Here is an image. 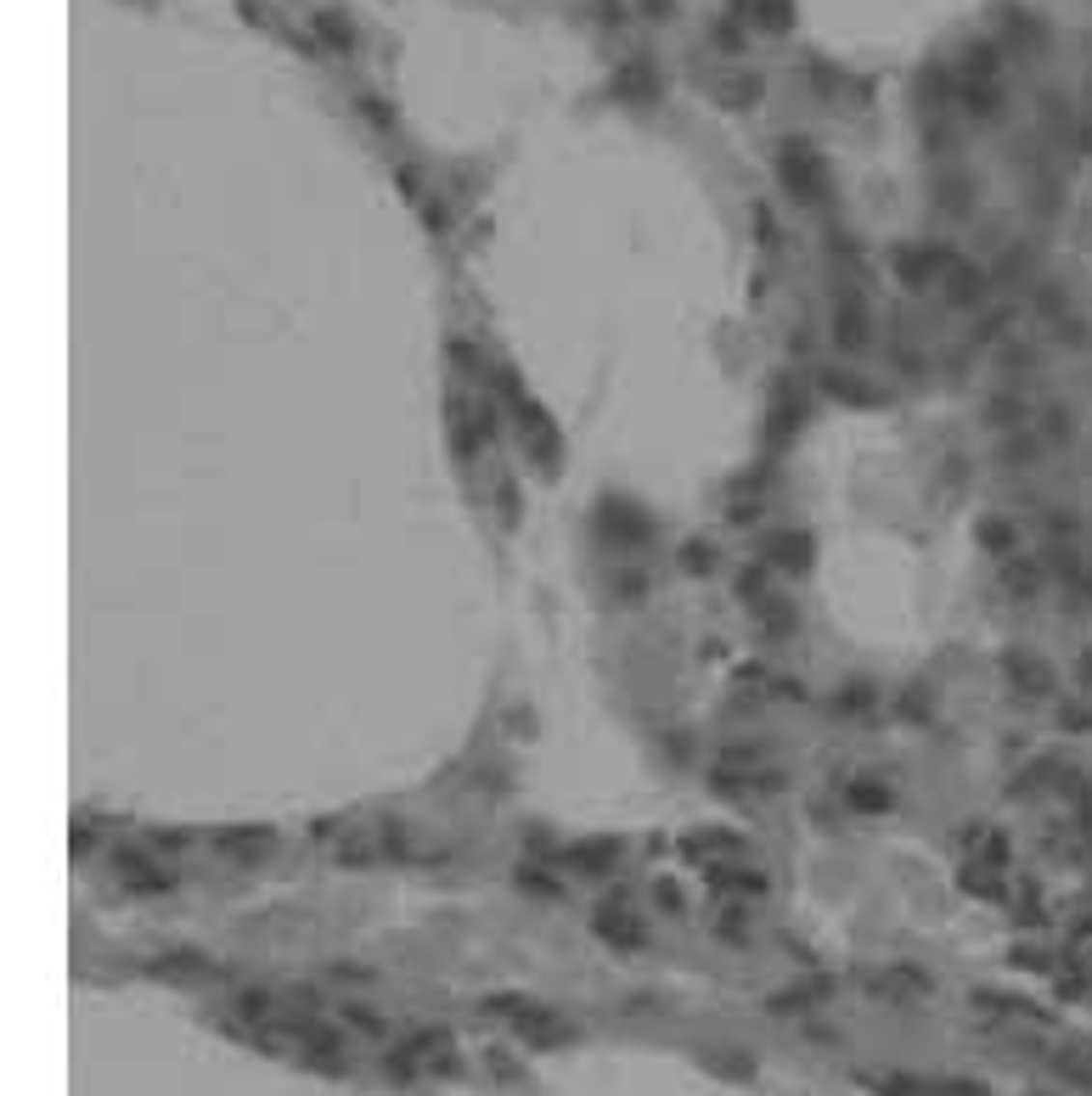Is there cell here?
Segmentation results:
<instances>
[{"label": "cell", "instance_id": "1", "mask_svg": "<svg viewBox=\"0 0 1092 1096\" xmlns=\"http://www.w3.org/2000/svg\"><path fill=\"white\" fill-rule=\"evenodd\" d=\"M1076 433V417L1070 405H1036V417L1020 422L1008 439H1002V467H1036L1053 451H1064V439Z\"/></svg>", "mask_w": 1092, "mask_h": 1096}, {"label": "cell", "instance_id": "2", "mask_svg": "<svg viewBox=\"0 0 1092 1096\" xmlns=\"http://www.w3.org/2000/svg\"><path fill=\"white\" fill-rule=\"evenodd\" d=\"M496 388H501V399H507V411H513V422H518V433H524V451L535 455V467L541 473H558V451H563V439H558V427H552V417L535 405V394L513 371H496Z\"/></svg>", "mask_w": 1092, "mask_h": 1096}, {"label": "cell", "instance_id": "3", "mask_svg": "<svg viewBox=\"0 0 1092 1096\" xmlns=\"http://www.w3.org/2000/svg\"><path fill=\"white\" fill-rule=\"evenodd\" d=\"M777 169H783V186H789L799 203H817V197H823L827 169H823V158H817V147H811V141H783Z\"/></svg>", "mask_w": 1092, "mask_h": 1096}, {"label": "cell", "instance_id": "4", "mask_svg": "<svg viewBox=\"0 0 1092 1096\" xmlns=\"http://www.w3.org/2000/svg\"><path fill=\"white\" fill-rule=\"evenodd\" d=\"M602 534H608V546H620V551H630V546H642V540H654V517L642 512V507H630V501H602Z\"/></svg>", "mask_w": 1092, "mask_h": 1096}, {"label": "cell", "instance_id": "5", "mask_svg": "<svg viewBox=\"0 0 1092 1096\" xmlns=\"http://www.w3.org/2000/svg\"><path fill=\"white\" fill-rule=\"evenodd\" d=\"M895 276H901L907 288H935V282L952 276V254H946V248H901V254H895Z\"/></svg>", "mask_w": 1092, "mask_h": 1096}, {"label": "cell", "instance_id": "6", "mask_svg": "<svg viewBox=\"0 0 1092 1096\" xmlns=\"http://www.w3.org/2000/svg\"><path fill=\"white\" fill-rule=\"evenodd\" d=\"M833 343L839 349H861L867 343V304H861L856 288L833 298Z\"/></svg>", "mask_w": 1092, "mask_h": 1096}, {"label": "cell", "instance_id": "7", "mask_svg": "<svg viewBox=\"0 0 1092 1096\" xmlns=\"http://www.w3.org/2000/svg\"><path fill=\"white\" fill-rule=\"evenodd\" d=\"M766 557H771L783 574H805V568H811V557H817V546H811V534H805V529H783V534H771V540H766Z\"/></svg>", "mask_w": 1092, "mask_h": 1096}, {"label": "cell", "instance_id": "8", "mask_svg": "<svg viewBox=\"0 0 1092 1096\" xmlns=\"http://www.w3.org/2000/svg\"><path fill=\"white\" fill-rule=\"evenodd\" d=\"M1030 417H1036V399H1030L1025 388H1002V394H992V405H986V417H980V422H986V427H1008V433H1014V427H1020V422H1030Z\"/></svg>", "mask_w": 1092, "mask_h": 1096}, {"label": "cell", "instance_id": "9", "mask_svg": "<svg viewBox=\"0 0 1092 1096\" xmlns=\"http://www.w3.org/2000/svg\"><path fill=\"white\" fill-rule=\"evenodd\" d=\"M1008 686H1020L1025 698H1048L1053 692V670L1042 664V658H1030V652H1008Z\"/></svg>", "mask_w": 1092, "mask_h": 1096}, {"label": "cell", "instance_id": "10", "mask_svg": "<svg viewBox=\"0 0 1092 1096\" xmlns=\"http://www.w3.org/2000/svg\"><path fill=\"white\" fill-rule=\"evenodd\" d=\"M113 871H119L130 889H169V871L153 866L141 849H119V855H113Z\"/></svg>", "mask_w": 1092, "mask_h": 1096}, {"label": "cell", "instance_id": "11", "mask_svg": "<svg viewBox=\"0 0 1092 1096\" xmlns=\"http://www.w3.org/2000/svg\"><path fill=\"white\" fill-rule=\"evenodd\" d=\"M614 96H626V101L659 96V73H654L648 63H626L620 73H614Z\"/></svg>", "mask_w": 1092, "mask_h": 1096}, {"label": "cell", "instance_id": "12", "mask_svg": "<svg viewBox=\"0 0 1092 1096\" xmlns=\"http://www.w3.org/2000/svg\"><path fill=\"white\" fill-rule=\"evenodd\" d=\"M963 107L974 113V119H996V107H1002V91H996V79H963Z\"/></svg>", "mask_w": 1092, "mask_h": 1096}, {"label": "cell", "instance_id": "13", "mask_svg": "<svg viewBox=\"0 0 1092 1096\" xmlns=\"http://www.w3.org/2000/svg\"><path fill=\"white\" fill-rule=\"evenodd\" d=\"M823 388L833 394V399H851V405H879V394L861 383V377H851V371H827Z\"/></svg>", "mask_w": 1092, "mask_h": 1096}, {"label": "cell", "instance_id": "14", "mask_svg": "<svg viewBox=\"0 0 1092 1096\" xmlns=\"http://www.w3.org/2000/svg\"><path fill=\"white\" fill-rule=\"evenodd\" d=\"M214 849H237V861H254V849H270V833L260 827H237V833H214Z\"/></svg>", "mask_w": 1092, "mask_h": 1096}, {"label": "cell", "instance_id": "15", "mask_svg": "<svg viewBox=\"0 0 1092 1096\" xmlns=\"http://www.w3.org/2000/svg\"><path fill=\"white\" fill-rule=\"evenodd\" d=\"M980 546L986 551H1014L1020 546V523H1008V517H980Z\"/></svg>", "mask_w": 1092, "mask_h": 1096}, {"label": "cell", "instance_id": "16", "mask_svg": "<svg viewBox=\"0 0 1092 1096\" xmlns=\"http://www.w3.org/2000/svg\"><path fill=\"white\" fill-rule=\"evenodd\" d=\"M845 799H851V809H861V815H884V809L895 805L890 787H873V781H851V787H845Z\"/></svg>", "mask_w": 1092, "mask_h": 1096}, {"label": "cell", "instance_id": "17", "mask_svg": "<svg viewBox=\"0 0 1092 1096\" xmlns=\"http://www.w3.org/2000/svg\"><path fill=\"white\" fill-rule=\"evenodd\" d=\"M996 63H1002V57H996V45H992V40H980V45H968V51H963V79H996Z\"/></svg>", "mask_w": 1092, "mask_h": 1096}, {"label": "cell", "instance_id": "18", "mask_svg": "<svg viewBox=\"0 0 1092 1096\" xmlns=\"http://www.w3.org/2000/svg\"><path fill=\"white\" fill-rule=\"evenodd\" d=\"M597 928H602L608 939H626V945H636V939H642L636 917H630V911H620V905H602V911H597Z\"/></svg>", "mask_w": 1092, "mask_h": 1096}, {"label": "cell", "instance_id": "19", "mask_svg": "<svg viewBox=\"0 0 1092 1096\" xmlns=\"http://www.w3.org/2000/svg\"><path fill=\"white\" fill-rule=\"evenodd\" d=\"M749 17H755L761 29L783 34L789 23H795V0H755V6H749Z\"/></svg>", "mask_w": 1092, "mask_h": 1096}, {"label": "cell", "instance_id": "20", "mask_svg": "<svg viewBox=\"0 0 1092 1096\" xmlns=\"http://www.w3.org/2000/svg\"><path fill=\"white\" fill-rule=\"evenodd\" d=\"M946 292H952L958 304L980 298V292H986V270H974V264H952V276H946Z\"/></svg>", "mask_w": 1092, "mask_h": 1096}, {"label": "cell", "instance_id": "21", "mask_svg": "<svg viewBox=\"0 0 1092 1096\" xmlns=\"http://www.w3.org/2000/svg\"><path fill=\"white\" fill-rule=\"evenodd\" d=\"M316 34L327 40L332 51H350V45H355V29H350L338 12H316Z\"/></svg>", "mask_w": 1092, "mask_h": 1096}, {"label": "cell", "instance_id": "22", "mask_svg": "<svg viewBox=\"0 0 1092 1096\" xmlns=\"http://www.w3.org/2000/svg\"><path fill=\"white\" fill-rule=\"evenodd\" d=\"M1002 585H1008V596H1036V585H1042V562H1020V568H1008L1002 574Z\"/></svg>", "mask_w": 1092, "mask_h": 1096}, {"label": "cell", "instance_id": "23", "mask_svg": "<svg viewBox=\"0 0 1092 1096\" xmlns=\"http://www.w3.org/2000/svg\"><path fill=\"white\" fill-rule=\"evenodd\" d=\"M614 855H620V843H580V849H574V866L580 871H602Z\"/></svg>", "mask_w": 1092, "mask_h": 1096}, {"label": "cell", "instance_id": "24", "mask_svg": "<svg viewBox=\"0 0 1092 1096\" xmlns=\"http://www.w3.org/2000/svg\"><path fill=\"white\" fill-rule=\"evenodd\" d=\"M721 101H727V107H749V101H761V79L749 73V79H732V85H721Z\"/></svg>", "mask_w": 1092, "mask_h": 1096}, {"label": "cell", "instance_id": "25", "mask_svg": "<svg viewBox=\"0 0 1092 1096\" xmlns=\"http://www.w3.org/2000/svg\"><path fill=\"white\" fill-rule=\"evenodd\" d=\"M614 585H620V602H636V596L648 590V574H642V568H630V574H620Z\"/></svg>", "mask_w": 1092, "mask_h": 1096}, {"label": "cell", "instance_id": "26", "mask_svg": "<svg viewBox=\"0 0 1092 1096\" xmlns=\"http://www.w3.org/2000/svg\"><path fill=\"white\" fill-rule=\"evenodd\" d=\"M710 562H715V551H710V546H687V551H682V568H693V574H704Z\"/></svg>", "mask_w": 1092, "mask_h": 1096}, {"label": "cell", "instance_id": "27", "mask_svg": "<svg viewBox=\"0 0 1092 1096\" xmlns=\"http://www.w3.org/2000/svg\"><path fill=\"white\" fill-rule=\"evenodd\" d=\"M361 107H366V119H372V124H378V129H395V113H389V107H383V101H378V96H366Z\"/></svg>", "mask_w": 1092, "mask_h": 1096}, {"label": "cell", "instance_id": "28", "mask_svg": "<svg viewBox=\"0 0 1092 1096\" xmlns=\"http://www.w3.org/2000/svg\"><path fill=\"white\" fill-rule=\"evenodd\" d=\"M1070 585H1076V602H1081V608L1092 613V568H1081V574H1076Z\"/></svg>", "mask_w": 1092, "mask_h": 1096}, {"label": "cell", "instance_id": "29", "mask_svg": "<svg viewBox=\"0 0 1092 1096\" xmlns=\"http://www.w3.org/2000/svg\"><path fill=\"white\" fill-rule=\"evenodd\" d=\"M597 12H602V23H620V17H626V6H620V0H597Z\"/></svg>", "mask_w": 1092, "mask_h": 1096}, {"label": "cell", "instance_id": "30", "mask_svg": "<svg viewBox=\"0 0 1092 1096\" xmlns=\"http://www.w3.org/2000/svg\"><path fill=\"white\" fill-rule=\"evenodd\" d=\"M1076 680H1081V686H1092V652L1081 658V664H1076Z\"/></svg>", "mask_w": 1092, "mask_h": 1096}, {"label": "cell", "instance_id": "31", "mask_svg": "<svg viewBox=\"0 0 1092 1096\" xmlns=\"http://www.w3.org/2000/svg\"><path fill=\"white\" fill-rule=\"evenodd\" d=\"M1081 152H1092V124H1081V141H1076Z\"/></svg>", "mask_w": 1092, "mask_h": 1096}]
</instances>
